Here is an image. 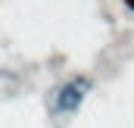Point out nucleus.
<instances>
[{"label":"nucleus","mask_w":134,"mask_h":128,"mask_svg":"<svg viewBox=\"0 0 134 128\" xmlns=\"http://www.w3.org/2000/svg\"><path fill=\"white\" fill-rule=\"evenodd\" d=\"M87 91H91V78H84V75L66 81V84L59 88V94H56V109H59V113H78V106H81V100L87 97Z\"/></svg>","instance_id":"f257e3e1"}]
</instances>
